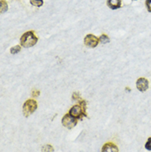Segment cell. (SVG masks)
Wrapping results in <instances>:
<instances>
[{
    "mask_svg": "<svg viewBox=\"0 0 151 152\" xmlns=\"http://www.w3.org/2000/svg\"><path fill=\"white\" fill-rule=\"evenodd\" d=\"M84 45L89 48H95L97 47L99 43V39L97 37H95L94 35L93 34H88L85 36L84 40Z\"/></svg>",
    "mask_w": 151,
    "mask_h": 152,
    "instance_id": "cell-5",
    "label": "cell"
},
{
    "mask_svg": "<svg viewBox=\"0 0 151 152\" xmlns=\"http://www.w3.org/2000/svg\"><path fill=\"white\" fill-rule=\"evenodd\" d=\"M144 147H145V149L147 151H151V137L148 138L147 141H146V143L144 145Z\"/></svg>",
    "mask_w": 151,
    "mask_h": 152,
    "instance_id": "cell-14",
    "label": "cell"
},
{
    "mask_svg": "<svg viewBox=\"0 0 151 152\" xmlns=\"http://www.w3.org/2000/svg\"><path fill=\"white\" fill-rule=\"evenodd\" d=\"M21 49H22L21 46H18V45H17V46L12 47L11 49H10V52H11V54H12V55H16V54H18V52L21 51Z\"/></svg>",
    "mask_w": 151,
    "mask_h": 152,
    "instance_id": "cell-13",
    "label": "cell"
},
{
    "mask_svg": "<svg viewBox=\"0 0 151 152\" xmlns=\"http://www.w3.org/2000/svg\"><path fill=\"white\" fill-rule=\"evenodd\" d=\"M37 108V103L34 99H27V101L24 103L23 107V115L27 118L31 116L34 113Z\"/></svg>",
    "mask_w": 151,
    "mask_h": 152,
    "instance_id": "cell-2",
    "label": "cell"
},
{
    "mask_svg": "<svg viewBox=\"0 0 151 152\" xmlns=\"http://www.w3.org/2000/svg\"><path fill=\"white\" fill-rule=\"evenodd\" d=\"M122 0H107V5L112 10H117L121 7Z\"/></svg>",
    "mask_w": 151,
    "mask_h": 152,
    "instance_id": "cell-8",
    "label": "cell"
},
{
    "mask_svg": "<svg viewBox=\"0 0 151 152\" xmlns=\"http://www.w3.org/2000/svg\"><path fill=\"white\" fill-rule=\"evenodd\" d=\"M69 113L76 119H82L83 117H87V113L84 112L83 108L80 104L72 107Z\"/></svg>",
    "mask_w": 151,
    "mask_h": 152,
    "instance_id": "cell-3",
    "label": "cell"
},
{
    "mask_svg": "<svg viewBox=\"0 0 151 152\" xmlns=\"http://www.w3.org/2000/svg\"><path fill=\"white\" fill-rule=\"evenodd\" d=\"M72 100L73 101H80V95L79 93H74L73 96H72Z\"/></svg>",
    "mask_w": 151,
    "mask_h": 152,
    "instance_id": "cell-15",
    "label": "cell"
},
{
    "mask_svg": "<svg viewBox=\"0 0 151 152\" xmlns=\"http://www.w3.org/2000/svg\"><path fill=\"white\" fill-rule=\"evenodd\" d=\"M8 4L5 0H1L0 1V12L1 13H4L8 11Z\"/></svg>",
    "mask_w": 151,
    "mask_h": 152,
    "instance_id": "cell-9",
    "label": "cell"
},
{
    "mask_svg": "<svg viewBox=\"0 0 151 152\" xmlns=\"http://www.w3.org/2000/svg\"><path fill=\"white\" fill-rule=\"evenodd\" d=\"M42 152H54V148L51 145H45L42 149Z\"/></svg>",
    "mask_w": 151,
    "mask_h": 152,
    "instance_id": "cell-12",
    "label": "cell"
},
{
    "mask_svg": "<svg viewBox=\"0 0 151 152\" xmlns=\"http://www.w3.org/2000/svg\"><path fill=\"white\" fill-rule=\"evenodd\" d=\"M30 4L32 6L40 8V7H42V5L44 4V1L43 0H30Z\"/></svg>",
    "mask_w": 151,
    "mask_h": 152,
    "instance_id": "cell-10",
    "label": "cell"
},
{
    "mask_svg": "<svg viewBox=\"0 0 151 152\" xmlns=\"http://www.w3.org/2000/svg\"><path fill=\"white\" fill-rule=\"evenodd\" d=\"M99 42H101L102 44H106L110 42V39L108 37V36H107L106 34H102L99 37Z\"/></svg>",
    "mask_w": 151,
    "mask_h": 152,
    "instance_id": "cell-11",
    "label": "cell"
},
{
    "mask_svg": "<svg viewBox=\"0 0 151 152\" xmlns=\"http://www.w3.org/2000/svg\"><path fill=\"white\" fill-rule=\"evenodd\" d=\"M61 122H62V125L64 126V127H66L68 129H72L77 125L78 119L72 117L69 113H67L63 117L62 120H61Z\"/></svg>",
    "mask_w": 151,
    "mask_h": 152,
    "instance_id": "cell-4",
    "label": "cell"
},
{
    "mask_svg": "<svg viewBox=\"0 0 151 152\" xmlns=\"http://www.w3.org/2000/svg\"><path fill=\"white\" fill-rule=\"evenodd\" d=\"M101 152H119V150L117 145L112 142H107L103 145Z\"/></svg>",
    "mask_w": 151,
    "mask_h": 152,
    "instance_id": "cell-7",
    "label": "cell"
},
{
    "mask_svg": "<svg viewBox=\"0 0 151 152\" xmlns=\"http://www.w3.org/2000/svg\"><path fill=\"white\" fill-rule=\"evenodd\" d=\"M132 1H136V0H132Z\"/></svg>",
    "mask_w": 151,
    "mask_h": 152,
    "instance_id": "cell-18",
    "label": "cell"
},
{
    "mask_svg": "<svg viewBox=\"0 0 151 152\" xmlns=\"http://www.w3.org/2000/svg\"><path fill=\"white\" fill-rule=\"evenodd\" d=\"M145 7L150 12H151V0H145Z\"/></svg>",
    "mask_w": 151,
    "mask_h": 152,
    "instance_id": "cell-16",
    "label": "cell"
},
{
    "mask_svg": "<svg viewBox=\"0 0 151 152\" xmlns=\"http://www.w3.org/2000/svg\"><path fill=\"white\" fill-rule=\"evenodd\" d=\"M38 42V37L35 34L33 31H26L20 38L21 46L24 48H30L34 46Z\"/></svg>",
    "mask_w": 151,
    "mask_h": 152,
    "instance_id": "cell-1",
    "label": "cell"
},
{
    "mask_svg": "<svg viewBox=\"0 0 151 152\" xmlns=\"http://www.w3.org/2000/svg\"><path fill=\"white\" fill-rule=\"evenodd\" d=\"M136 88L140 92H145L149 88V81L145 78H140L136 81Z\"/></svg>",
    "mask_w": 151,
    "mask_h": 152,
    "instance_id": "cell-6",
    "label": "cell"
},
{
    "mask_svg": "<svg viewBox=\"0 0 151 152\" xmlns=\"http://www.w3.org/2000/svg\"><path fill=\"white\" fill-rule=\"evenodd\" d=\"M31 94H32V97H38L40 95V91L39 90H33Z\"/></svg>",
    "mask_w": 151,
    "mask_h": 152,
    "instance_id": "cell-17",
    "label": "cell"
}]
</instances>
